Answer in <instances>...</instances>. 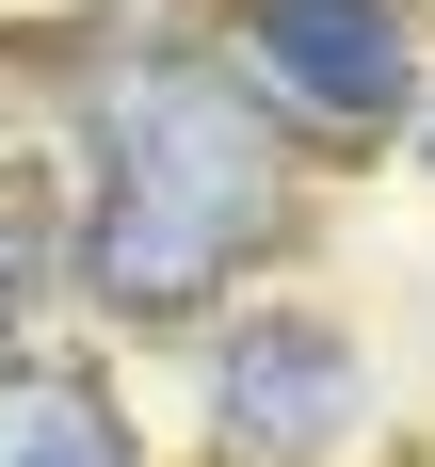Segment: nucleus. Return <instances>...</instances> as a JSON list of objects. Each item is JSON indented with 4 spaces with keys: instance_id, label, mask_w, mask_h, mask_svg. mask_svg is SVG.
Wrapping results in <instances>:
<instances>
[{
    "instance_id": "1",
    "label": "nucleus",
    "mask_w": 435,
    "mask_h": 467,
    "mask_svg": "<svg viewBox=\"0 0 435 467\" xmlns=\"http://www.w3.org/2000/svg\"><path fill=\"white\" fill-rule=\"evenodd\" d=\"M274 226V130L242 113V81L210 65H129L97 97V226L81 290L129 323H178L193 290H226V258Z\"/></svg>"
},
{
    "instance_id": "2",
    "label": "nucleus",
    "mask_w": 435,
    "mask_h": 467,
    "mask_svg": "<svg viewBox=\"0 0 435 467\" xmlns=\"http://www.w3.org/2000/svg\"><path fill=\"white\" fill-rule=\"evenodd\" d=\"M226 33L274 81V113H306V130H387L403 81H419L403 0H226Z\"/></svg>"
},
{
    "instance_id": "3",
    "label": "nucleus",
    "mask_w": 435,
    "mask_h": 467,
    "mask_svg": "<svg viewBox=\"0 0 435 467\" xmlns=\"http://www.w3.org/2000/svg\"><path fill=\"white\" fill-rule=\"evenodd\" d=\"M210 420H226V467H323L355 420V355L323 323H242L210 355Z\"/></svg>"
},
{
    "instance_id": "4",
    "label": "nucleus",
    "mask_w": 435,
    "mask_h": 467,
    "mask_svg": "<svg viewBox=\"0 0 435 467\" xmlns=\"http://www.w3.org/2000/svg\"><path fill=\"white\" fill-rule=\"evenodd\" d=\"M0 467H129V420L81 371H0Z\"/></svg>"
},
{
    "instance_id": "5",
    "label": "nucleus",
    "mask_w": 435,
    "mask_h": 467,
    "mask_svg": "<svg viewBox=\"0 0 435 467\" xmlns=\"http://www.w3.org/2000/svg\"><path fill=\"white\" fill-rule=\"evenodd\" d=\"M33 258H48V242H33V193H0V323L33 306Z\"/></svg>"
}]
</instances>
